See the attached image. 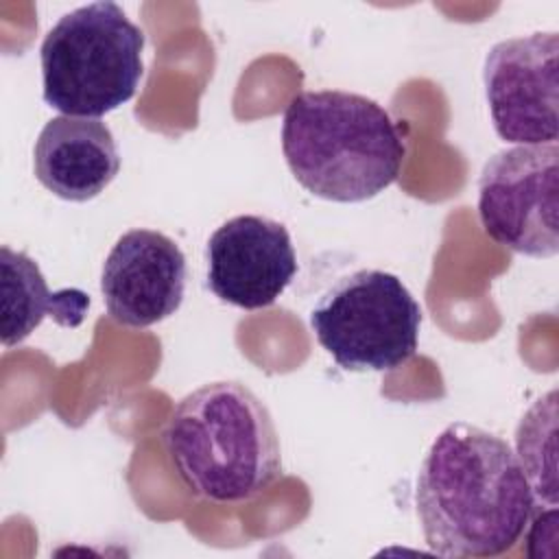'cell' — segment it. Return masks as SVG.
<instances>
[{
  "mask_svg": "<svg viewBox=\"0 0 559 559\" xmlns=\"http://www.w3.org/2000/svg\"><path fill=\"white\" fill-rule=\"evenodd\" d=\"M428 548L441 557H496L522 537L535 496L515 450L467 421L430 443L415 487Z\"/></svg>",
  "mask_w": 559,
  "mask_h": 559,
  "instance_id": "obj_1",
  "label": "cell"
},
{
  "mask_svg": "<svg viewBox=\"0 0 559 559\" xmlns=\"http://www.w3.org/2000/svg\"><path fill=\"white\" fill-rule=\"evenodd\" d=\"M282 153L308 192L334 203H360L400 175L406 146L389 111L354 92L297 94L284 111Z\"/></svg>",
  "mask_w": 559,
  "mask_h": 559,
  "instance_id": "obj_2",
  "label": "cell"
},
{
  "mask_svg": "<svg viewBox=\"0 0 559 559\" xmlns=\"http://www.w3.org/2000/svg\"><path fill=\"white\" fill-rule=\"evenodd\" d=\"M162 441L186 487L216 504L251 500L282 476L273 417L242 382H210L181 397Z\"/></svg>",
  "mask_w": 559,
  "mask_h": 559,
  "instance_id": "obj_3",
  "label": "cell"
},
{
  "mask_svg": "<svg viewBox=\"0 0 559 559\" xmlns=\"http://www.w3.org/2000/svg\"><path fill=\"white\" fill-rule=\"evenodd\" d=\"M144 31L116 2H90L57 20L39 48L44 103L100 118L131 100L144 74Z\"/></svg>",
  "mask_w": 559,
  "mask_h": 559,
  "instance_id": "obj_4",
  "label": "cell"
},
{
  "mask_svg": "<svg viewBox=\"0 0 559 559\" xmlns=\"http://www.w3.org/2000/svg\"><path fill=\"white\" fill-rule=\"evenodd\" d=\"M421 308L393 273L360 269L341 277L312 308L319 345L345 371H391L417 349Z\"/></svg>",
  "mask_w": 559,
  "mask_h": 559,
  "instance_id": "obj_5",
  "label": "cell"
},
{
  "mask_svg": "<svg viewBox=\"0 0 559 559\" xmlns=\"http://www.w3.org/2000/svg\"><path fill=\"white\" fill-rule=\"evenodd\" d=\"M478 218L491 240L520 255H557V142L511 146L489 157L478 179Z\"/></svg>",
  "mask_w": 559,
  "mask_h": 559,
  "instance_id": "obj_6",
  "label": "cell"
},
{
  "mask_svg": "<svg viewBox=\"0 0 559 559\" xmlns=\"http://www.w3.org/2000/svg\"><path fill=\"white\" fill-rule=\"evenodd\" d=\"M496 133L518 146L559 138V35L531 33L493 44L483 66Z\"/></svg>",
  "mask_w": 559,
  "mask_h": 559,
  "instance_id": "obj_7",
  "label": "cell"
},
{
  "mask_svg": "<svg viewBox=\"0 0 559 559\" xmlns=\"http://www.w3.org/2000/svg\"><path fill=\"white\" fill-rule=\"evenodd\" d=\"M205 262L207 288L242 310L275 304L297 273L288 229L258 214H240L216 227L205 247Z\"/></svg>",
  "mask_w": 559,
  "mask_h": 559,
  "instance_id": "obj_8",
  "label": "cell"
},
{
  "mask_svg": "<svg viewBox=\"0 0 559 559\" xmlns=\"http://www.w3.org/2000/svg\"><path fill=\"white\" fill-rule=\"evenodd\" d=\"M186 275V258L173 238L155 229H129L103 264L105 308L124 328L159 323L179 310Z\"/></svg>",
  "mask_w": 559,
  "mask_h": 559,
  "instance_id": "obj_9",
  "label": "cell"
},
{
  "mask_svg": "<svg viewBox=\"0 0 559 559\" xmlns=\"http://www.w3.org/2000/svg\"><path fill=\"white\" fill-rule=\"evenodd\" d=\"M33 170L55 197L83 203L116 179L120 155L109 127L98 118L57 116L39 131Z\"/></svg>",
  "mask_w": 559,
  "mask_h": 559,
  "instance_id": "obj_10",
  "label": "cell"
},
{
  "mask_svg": "<svg viewBox=\"0 0 559 559\" xmlns=\"http://www.w3.org/2000/svg\"><path fill=\"white\" fill-rule=\"evenodd\" d=\"M2 271V345L22 343L44 317H52L59 325L74 328L90 308V297L79 288L50 290L37 262L22 251L0 247Z\"/></svg>",
  "mask_w": 559,
  "mask_h": 559,
  "instance_id": "obj_11",
  "label": "cell"
},
{
  "mask_svg": "<svg viewBox=\"0 0 559 559\" xmlns=\"http://www.w3.org/2000/svg\"><path fill=\"white\" fill-rule=\"evenodd\" d=\"M557 393L550 391L537 400L522 417L515 430L518 461L526 474L535 500L557 507V469L544 461L555 463V419H557Z\"/></svg>",
  "mask_w": 559,
  "mask_h": 559,
  "instance_id": "obj_12",
  "label": "cell"
}]
</instances>
